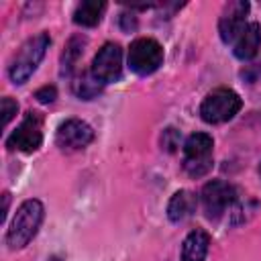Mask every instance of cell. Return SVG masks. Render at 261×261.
Returning a JSON list of instances; mask_svg holds the SVG:
<instances>
[{
  "mask_svg": "<svg viewBox=\"0 0 261 261\" xmlns=\"http://www.w3.org/2000/svg\"><path fill=\"white\" fill-rule=\"evenodd\" d=\"M43 216H45V208L39 200H24L12 222H10V228H8V234H6V243L10 249H22L31 243V239L37 234L41 222H43Z\"/></svg>",
  "mask_w": 261,
  "mask_h": 261,
  "instance_id": "1",
  "label": "cell"
},
{
  "mask_svg": "<svg viewBox=\"0 0 261 261\" xmlns=\"http://www.w3.org/2000/svg\"><path fill=\"white\" fill-rule=\"evenodd\" d=\"M49 45H51L49 33H39V35L31 37L29 41H24L22 47L18 49V53L10 61V67H8L10 80L14 84H24L33 75V71L39 67Z\"/></svg>",
  "mask_w": 261,
  "mask_h": 261,
  "instance_id": "2",
  "label": "cell"
},
{
  "mask_svg": "<svg viewBox=\"0 0 261 261\" xmlns=\"http://www.w3.org/2000/svg\"><path fill=\"white\" fill-rule=\"evenodd\" d=\"M214 141L206 133H194L184 143V171L190 177H204L214 165Z\"/></svg>",
  "mask_w": 261,
  "mask_h": 261,
  "instance_id": "3",
  "label": "cell"
},
{
  "mask_svg": "<svg viewBox=\"0 0 261 261\" xmlns=\"http://www.w3.org/2000/svg\"><path fill=\"white\" fill-rule=\"evenodd\" d=\"M241 106H243V100L234 90L216 88L202 100L200 116L208 124H222V122L234 118L237 112L241 110Z\"/></svg>",
  "mask_w": 261,
  "mask_h": 261,
  "instance_id": "4",
  "label": "cell"
},
{
  "mask_svg": "<svg viewBox=\"0 0 261 261\" xmlns=\"http://www.w3.org/2000/svg\"><path fill=\"white\" fill-rule=\"evenodd\" d=\"M163 63V47L151 39V37H141L130 43L128 49V67L137 75H149L159 69Z\"/></svg>",
  "mask_w": 261,
  "mask_h": 261,
  "instance_id": "5",
  "label": "cell"
},
{
  "mask_svg": "<svg viewBox=\"0 0 261 261\" xmlns=\"http://www.w3.org/2000/svg\"><path fill=\"white\" fill-rule=\"evenodd\" d=\"M237 202V188L222 179H212L202 188V206L206 218L218 220Z\"/></svg>",
  "mask_w": 261,
  "mask_h": 261,
  "instance_id": "6",
  "label": "cell"
},
{
  "mask_svg": "<svg viewBox=\"0 0 261 261\" xmlns=\"http://www.w3.org/2000/svg\"><path fill=\"white\" fill-rule=\"evenodd\" d=\"M43 143V118L37 112H27L22 122L12 130L6 139V147L10 151L35 153Z\"/></svg>",
  "mask_w": 261,
  "mask_h": 261,
  "instance_id": "7",
  "label": "cell"
},
{
  "mask_svg": "<svg viewBox=\"0 0 261 261\" xmlns=\"http://www.w3.org/2000/svg\"><path fill=\"white\" fill-rule=\"evenodd\" d=\"M90 71L102 84H110V82L120 80V75H122V49H120V45H116V43L102 45V49H98V53L94 55Z\"/></svg>",
  "mask_w": 261,
  "mask_h": 261,
  "instance_id": "8",
  "label": "cell"
},
{
  "mask_svg": "<svg viewBox=\"0 0 261 261\" xmlns=\"http://www.w3.org/2000/svg\"><path fill=\"white\" fill-rule=\"evenodd\" d=\"M249 2L245 0H234V2H228L220 14V20H218V33H220V39L224 43H234L237 37L243 33V29L249 24L247 22V14H249Z\"/></svg>",
  "mask_w": 261,
  "mask_h": 261,
  "instance_id": "9",
  "label": "cell"
},
{
  "mask_svg": "<svg viewBox=\"0 0 261 261\" xmlns=\"http://www.w3.org/2000/svg\"><path fill=\"white\" fill-rule=\"evenodd\" d=\"M92 139H94L92 126L80 118H67L65 122L59 124L55 133V141L63 151H80L88 147Z\"/></svg>",
  "mask_w": 261,
  "mask_h": 261,
  "instance_id": "10",
  "label": "cell"
},
{
  "mask_svg": "<svg viewBox=\"0 0 261 261\" xmlns=\"http://www.w3.org/2000/svg\"><path fill=\"white\" fill-rule=\"evenodd\" d=\"M259 47H261V24L249 22L232 43V53L237 59L249 61L259 53Z\"/></svg>",
  "mask_w": 261,
  "mask_h": 261,
  "instance_id": "11",
  "label": "cell"
},
{
  "mask_svg": "<svg viewBox=\"0 0 261 261\" xmlns=\"http://www.w3.org/2000/svg\"><path fill=\"white\" fill-rule=\"evenodd\" d=\"M210 247V237L206 230L196 228L192 230L181 245V261H204L208 255Z\"/></svg>",
  "mask_w": 261,
  "mask_h": 261,
  "instance_id": "12",
  "label": "cell"
},
{
  "mask_svg": "<svg viewBox=\"0 0 261 261\" xmlns=\"http://www.w3.org/2000/svg\"><path fill=\"white\" fill-rule=\"evenodd\" d=\"M196 196L188 190H179L171 196L169 204H167V216L171 222H184L186 218H190L196 212Z\"/></svg>",
  "mask_w": 261,
  "mask_h": 261,
  "instance_id": "13",
  "label": "cell"
},
{
  "mask_svg": "<svg viewBox=\"0 0 261 261\" xmlns=\"http://www.w3.org/2000/svg\"><path fill=\"white\" fill-rule=\"evenodd\" d=\"M106 10V2L102 0H86L82 4H77L75 12H73V22L80 27H96L102 18Z\"/></svg>",
  "mask_w": 261,
  "mask_h": 261,
  "instance_id": "14",
  "label": "cell"
},
{
  "mask_svg": "<svg viewBox=\"0 0 261 261\" xmlns=\"http://www.w3.org/2000/svg\"><path fill=\"white\" fill-rule=\"evenodd\" d=\"M102 88H104V84H102L100 80H96L92 71H84V73L73 82V92H75L80 98H84V100L96 98V96L102 92Z\"/></svg>",
  "mask_w": 261,
  "mask_h": 261,
  "instance_id": "15",
  "label": "cell"
},
{
  "mask_svg": "<svg viewBox=\"0 0 261 261\" xmlns=\"http://www.w3.org/2000/svg\"><path fill=\"white\" fill-rule=\"evenodd\" d=\"M84 45H86V39L84 37H71L67 41L65 51L61 55V69H63V73H69L73 69V65L77 63V59L84 53Z\"/></svg>",
  "mask_w": 261,
  "mask_h": 261,
  "instance_id": "16",
  "label": "cell"
},
{
  "mask_svg": "<svg viewBox=\"0 0 261 261\" xmlns=\"http://www.w3.org/2000/svg\"><path fill=\"white\" fill-rule=\"evenodd\" d=\"M16 110H18V104L12 98H2V124L4 126H8V122L14 118Z\"/></svg>",
  "mask_w": 261,
  "mask_h": 261,
  "instance_id": "17",
  "label": "cell"
},
{
  "mask_svg": "<svg viewBox=\"0 0 261 261\" xmlns=\"http://www.w3.org/2000/svg\"><path fill=\"white\" fill-rule=\"evenodd\" d=\"M177 143H179L177 130H175V128H165V130H163V137H161V145H163L167 151H175Z\"/></svg>",
  "mask_w": 261,
  "mask_h": 261,
  "instance_id": "18",
  "label": "cell"
},
{
  "mask_svg": "<svg viewBox=\"0 0 261 261\" xmlns=\"http://www.w3.org/2000/svg\"><path fill=\"white\" fill-rule=\"evenodd\" d=\"M35 98L39 102H43V104H49V102H53L57 98V90H55V86H43L41 90L35 92Z\"/></svg>",
  "mask_w": 261,
  "mask_h": 261,
  "instance_id": "19",
  "label": "cell"
},
{
  "mask_svg": "<svg viewBox=\"0 0 261 261\" xmlns=\"http://www.w3.org/2000/svg\"><path fill=\"white\" fill-rule=\"evenodd\" d=\"M120 27H122L124 31H133V29L137 27V18H135L133 14H126V12H124V14L120 16Z\"/></svg>",
  "mask_w": 261,
  "mask_h": 261,
  "instance_id": "20",
  "label": "cell"
},
{
  "mask_svg": "<svg viewBox=\"0 0 261 261\" xmlns=\"http://www.w3.org/2000/svg\"><path fill=\"white\" fill-rule=\"evenodd\" d=\"M259 173H261V165H259Z\"/></svg>",
  "mask_w": 261,
  "mask_h": 261,
  "instance_id": "21",
  "label": "cell"
}]
</instances>
